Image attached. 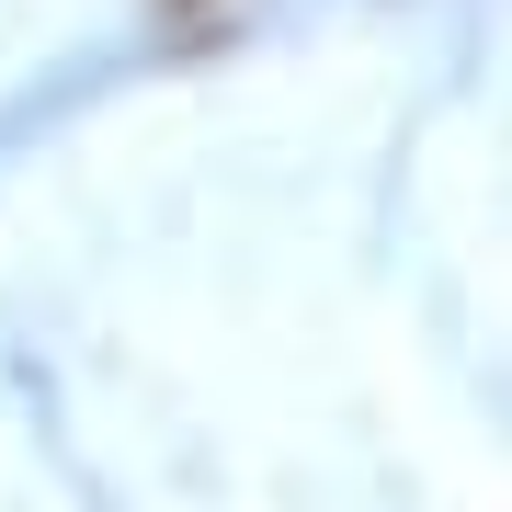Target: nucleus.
<instances>
[{
  "label": "nucleus",
  "instance_id": "f257e3e1",
  "mask_svg": "<svg viewBox=\"0 0 512 512\" xmlns=\"http://www.w3.org/2000/svg\"><path fill=\"white\" fill-rule=\"evenodd\" d=\"M171 12H205V0H171Z\"/></svg>",
  "mask_w": 512,
  "mask_h": 512
}]
</instances>
